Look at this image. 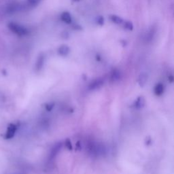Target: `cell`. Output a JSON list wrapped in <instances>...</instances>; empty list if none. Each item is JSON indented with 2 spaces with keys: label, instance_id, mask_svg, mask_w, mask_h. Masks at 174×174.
Wrapping results in <instances>:
<instances>
[{
  "label": "cell",
  "instance_id": "cell-1",
  "mask_svg": "<svg viewBox=\"0 0 174 174\" xmlns=\"http://www.w3.org/2000/svg\"><path fill=\"white\" fill-rule=\"evenodd\" d=\"M8 26L12 32H13L14 34L17 35L18 36H20V37H23V36H25L29 34L28 29L20 24L11 22L8 24Z\"/></svg>",
  "mask_w": 174,
  "mask_h": 174
},
{
  "label": "cell",
  "instance_id": "cell-2",
  "mask_svg": "<svg viewBox=\"0 0 174 174\" xmlns=\"http://www.w3.org/2000/svg\"><path fill=\"white\" fill-rule=\"evenodd\" d=\"M17 129H18V126L16 124L11 123L9 124L7 128L6 132L4 135L5 139H10L13 138L14 136L15 135V133L17 132Z\"/></svg>",
  "mask_w": 174,
  "mask_h": 174
},
{
  "label": "cell",
  "instance_id": "cell-3",
  "mask_svg": "<svg viewBox=\"0 0 174 174\" xmlns=\"http://www.w3.org/2000/svg\"><path fill=\"white\" fill-rule=\"evenodd\" d=\"M103 84V80L102 79H96L94 81H93L91 83L88 85V89L90 91H94L99 89V88L102 87Z\"/></svg>",
  "mask_w": 174,
  "mask_h": 174
},
{
  "label": "cell",
  "instance_id": "cell-4",
  "mask_svg": "<svg viewBox=\"0 0 174 174\" xmlns=\"http://www.w3.org/2000/svg\"><path fill=\"white\" fill-rule=\"evenodd\" d=\"M62 146H63L62 143H57L53 146V148H52V150L50 152V159H53V158L57 157V155L59 154V152L61 151V150Z\"/></svg>",
  "mask_w": 174,
  "mask_h": 174
},
{
  "label": "cell",
  "instance_id": "cell-5",
  "mask_svg": "<svg viewBox=\"0 0 174 174\" xmlns=\"http://www.w3.org/2000/svg\"><path fill=\"white\" fill-rule=\"evenodd\" d=\"M44 59H45V57L44 54H40L38 58L37 59V61H36L35 63V69L37 70V71H39V70H41L43 68V65H44Z\"/></svg>",
  "mask_w": 174,
  "mask_h": 174
},
{
  "label": "cell",
  "instance_id": "cell-6",
  "mask_svg": "<svg viewBox=\"0 0 174 174\" xmlns=\"http://www.w3.org/2000/svg\"><path fill=\"white\" fill-rule=\"evenodd\" d=\"M70 49L69 48L67 45H62L58 49V53H59V55L65 57L67 56L69 53Z\"/></svg>",
  "mask_w": 174,
  "mask_h": 174
},
{
  "label": "cell",
  "instance_id": "cell-7",
  "mask_svg": "<svg viewBox=\"0 0 174 174\" xmlns=\"http://www.w3.org/2000/svg\"><path fill=\"white\" fill-rule=\"evenodd\" d=\"M61 19L63 22L67 24H71L72 22V16L68 12H64V13H63L61 16Z\"/></svg>",
  "mask_w": 174,
  "mask_h": 174
},
{
  "label": "cell",
  "instance_id": "cell-8",
  "mask_svg": "<svg viewBox=\"0 0 174 174\" xmlns=\"http://www.w3.org/2000/svg\"><path fill=\"white\" fill-rule=\"evenodd\" d=\"M165 91V87L163 86V84L159 83L156 85L154 89V92L156 95L157 96H161L163 94Z\"/></svg>",
  "mask_w": 174,
  "mask_h": 174
},
{
  "label": "cell",
  "instance_id": "cell-9",
  "mask_svg": "<svg viewBox=\"0 0 174 174\" xmlns=\"http://www.w3.org/2000/svg\"><path fill=\"white\" fill-rule=\"evenodd\" d=\"M146 103V101L145 99L143 97H139L137 98L135 102V107L136 109H141L142 108H143V106H145Z\"/></svg>",
  "mask_w": 174,
  "mask_h": 174
},
{
  "label": "cell",
  "instance_id": "cell-10",
  "mask_svg": "<svg viewBox=\"0 0 174 174\" xmlns=\"http://www.w3.org/2000/svg\"><path fill=\"white\" fill-rule=\"evenodd\" d=\"M148 80V75L146 73H142L138 78V84L140 87H143Z\"/></svg>",
  "mask_w": 174,
  "mask_h": 174
},
{
  "label": "cell",
  "instance_id": "cell-11",
  "mask_svg": "<svg viewBox=\"0 0 174 174\" xmlns=\"http://www.w3.org/2000/svg\"><path fill=\"white\" fill-rule=\"evenodd\" d=\"M110 20L113 23L117 25H122L124 23V20L121 17L117 16V15H112L110 16Z\"/></svg>",
  "mask_w": 174,
  "mask_h": 174
},
{
  "label": "cell",
  "instance_id": "cell-12",
  "mask_svg": "<svg viewBox=\"0 0 174 174\" xmlns=\"http://www.w3.org/2000/svg\"><path fill=\"white\" fill-rule=\"evenodd\" d=\"M120 72L118 70H114L111 74V80L116 82L120 80Z\"/></svg>",
  "mask_w": 174,
  "mask_h": 174
},
{
  "label": "cell",
  "instance_id": "cell-13",
  "mask_svg": "<svg viewBox=\"0 0 174 174\" xmlns=\"http://www.w3.org/2000/svg\"><path fill=\"white\" fill-rule=\"evenodd\" d=\"M20 10V6L18 4H13L9 6L7 9L8 13H14V12L19 11Z\"/></svg>",
  "mask_w": 174,
  "mask_h": 174
},
{
  "label": "cell",
  "instance_id": "cell-14",
  "mask_svg": "<svg viewBox=\"0 0 174 174\" xmlns=\"http://www.w3.org/2000/svg\"><path fill=\"white\" fill-rule=\"evenodd\" d=\"M124 27L127 30H129V31H132V30L133 29V23L130 22V21H124Z\"/></svg>",
  "mask_w": 174,
  "mask_h": 174
},
{
  "label": "cell",
  "instance_id": "cell-15",
  "mask_svg": "<svg viewBox=\"0 0 174 174\" xmlns=\"http://www.w3.org/2000/svg\"><path fill=\"white\" fill-rule=\"evenodd\" d=\"M27 4L30 6H35L41 2V0H27Z\"/></svg>",
  "mask_w": 174,
  "mask_h": 174
},
{
  "label": "cell",
  "instance_id": "cell-16",
  "mask_svg": "<svg viewBox=\"0 0 174 174\" xmlns=\"http://www.w3.org/2000/svg\"><path fill=\"white\" fill-rule=\"evenodd\" d=\"M96 22L99 25L102 26L103 24H104V19H103V17L102 16L97 17L96 19Z\"/></svg>",
  "mask_w": 174,
  "mask_h": 174
},
{
  "label": "cell",
  "instance_id": "cell-17",
  "mask_svg": "<svg viewBox=\"0 0 174 174\" xmlns=\"http://www.w3.org/2000/svg\"><path fill=\"white\" fill-rule=\"evenodd\" d=\"M54 103H48V104L46 105V109L47 111L50 112L51 111L53 108H54Z\"/></svg>",
  "mask_w": 174,
  "mask_h": 174
},
{
  "label": "cell",
  "instance_id": "cell-18",
  "mask_svg": "<svg viewBox=\"0 0 174 174\" xmlns=\"http://www.w3.org/2000/svg\"><path fill=\"white\" fill-rule=\"evenodd\" d=\"M65 146L67 147V148H68L69 150H72V146L71 141H70L69 139H68L65 141Z\"/></svg>",
  "mask_w": 174,
  "mask_h": 174
},
{
  "label": "cell",
  "instance_id": "cell-19",
  "mask_svg": "<svg viewBox=\"0 0 174 174\" xmlns=\"http://www.w3.org/2000/svg\"><path fill=\"white\" fill-rule=\"evenodd\" d=\"M74 2H79V1H80V0H74Z\"/></svg>",
  "mask_w": 174,
  "mask_h": 174
}]
</instances>
